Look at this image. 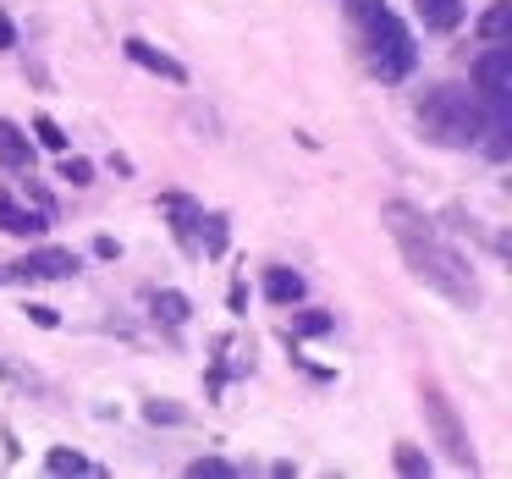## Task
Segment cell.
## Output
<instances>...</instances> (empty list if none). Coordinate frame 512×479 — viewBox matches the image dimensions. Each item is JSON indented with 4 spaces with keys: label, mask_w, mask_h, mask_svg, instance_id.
<instances>
[{
    "label": "cell",
    "mask_w": 512,
    "mask_h": 479,
    "mask_svg": "<svg viewBox=\"0 0 512 479\" xmlns=\"http://www.w3.org/2000/svg\"><path fill=\"white\" fill-rule=\"evenodd\" d=\"M380 221H386V232H391V243H397L402 265H408L413 276L424 281V287H435L446 303H457V309H474V303H479L474 270L457 259V248L441 243V232L424 221V210H413V204L391 199L386 210H380Z\"/></svg>",
    "instance_id": "cell-1"
},
{
    "label": "cell",
    "mask_w": 512,
    "mask_h": 479,
    "mask_svg": "<svg viewBox=\"0 0 512 479\" xmlns=\"http://www.w3.org/2000/svg\"><path fill=\"white\" fill-rule=\"evenodd\" d=\"M419 127H424V138L441 144V149H474L490 122H485V105H479L468 89L441 83V89H430L419 100Z\"/></svg>",
    "instance_id": "cell-2"
},
{
    "label": "cell",
    "mask_w": 512,
    "mask_h": 479,
    "mask_svg": "<svg viewBox=\"0 0 512 479\" xmlns=\"http://www.w3.org/2000/svg\"><path fill=\"white\" fill-rule=\"evenodd\" d=\"M358 17H364V39H369V61L386 83H402L413 67H419V50H413V34L402 28L397 12H386L380 0H358Z\"/></svg>",
    "instance_id": "cell-3"
},
{
    "label": "cell",
    "mask_w": 512,
    "mask_h": 479,
    "mask_svg": "<svg viewBox=\"0 0 512 479\" xmlns=\"http://www.w3.org/2000/svg\"><path fill=\"white\" fill-rule=\"evenodd\" d=\"M419 402H424V419H430L435 441L446 446V457H452L457 468H474V446H468V430H463V419H457V408L446 402V391L435 386V380H424Z\"/></svg>",
    "instance_id": "cell-4"
},
{
    "label": "cell",
    "mask_w": 512,
    "mask_h": 479,
    "mask_svg": "<svg viewBox=\"0 0 512 479\" xmlns=\"http://www.w3.org/2000/svg\"><path fill=\"white\" fill-rule=\"evenodd\" d=\"M474 89H479V100H485V105L507 111V105H512V45L490 39V50L474 61Z\"/></svg>",
    "instance_id": "cell-5"
},
{
    "label": "cell",
    "mask_w": 512,
    "mask_h": 479,
    "mask_svg": "<svg viewBox=\"0 0 512 479\" xmlns=\"http://www.w3.org/2000/svg\"><path fill=\"white\" fill-rule=\"evenodd\" d=\"M12 276H28V281H67V276H78V254H67V248H34L23 265H12Z\"/></svg>",
    "instance_id": "cell-6"
},
{
    "label": "cell",
    "mask_w": 512,
    "mask_h": 479,
    "mask_svg": "<svg viewBox=\"0 0 512 479\" xmlns=\"http://www.w3.org/2000/svg\"><path fill=\"white\" fill-rule=\"evenodd\" d=\"M122 50H127V61L133 67H144V72H155V78H166V83H188V67H182L177 56H166V50H155L149 39H122Z\"/></svg>",
    "instance_id": "cell-7"
},
{
    "label": "cell",
    "mask_w": 512,
    "mask_h": 479,
    "mask_svg": "<svg viewBox=\"0 0 512 479\" xmlns=\"http://www.w3.org/2000/svg\"><path fill=\"white\" fill-rule=\"evenodd\" d=\"M413 12H419V23L430 34H452L463 23V0H413Z\"/></svg>",
    "instance_id": "cell-8"
},
{
    "label": "cell",
    "mask_w": 512,
    "mask_h": 479,
    "mask_svg": "<svg viewBox=\"0 0 512 479\" xmlns=\"http://www.w3.org/2000/svg\"><path fill=\"white\" fill-rule=\"evenodd\" d=\"M0 232H12V237H39V232H45V221H39L34 210H23L12 193H0Z\"/></svg>",
    "instance_id": "cell-9"
},
{
    "label": "cell",
    "mask_w": 512,
    "mask_h": 479,
    "mask_svg": "<svg viewBox=\"0 0 512 479\" xmlns=\"http://www.w3.org/2000/svg\"><path fill=\"white\" fill-rule=\"evenodd\" d=\"M265 298L270 303H298L303 298V276H298V270H265Z\"/></svg>",
    "instance_id": "cell-10"
},
{
    "label": "cell",
    "mask_w": 512,
    "mask_h": 479,
    "mask_svg": "<svg viewBox=\"0 0 512 479\" xmlns=\"http://www.w3.org/2000/svg\"><path fill=\"white\" fill-rule=\"evenodd\" d=\"M0 160H6V166H28V160H34V149H28L23 127L6 122V116H0Z\"/></svg>",
    "instance_id": "cell-11"
},
{
    "label": "cell",
    "mask_w": 512,
    "mask_h": 479,
    "mask_svg": "<svg viewBox=\"0 0 512 479\" xmlns=\"http://www.w3.org/2000/svg\"><path fill=\"white\" fill-rule=\"evenodd\" d=\"M199 226H204V232H199V243H204V254H226V215H199Z\"/></svg>",
    "instance_id": "cell-12"
},
{
    "label": "cell",
    "mask_w": 512,
    "mask_h": 479,
    "mask_svg": "<svg viewBox=\"0 0 512 479\" xmlns=\"http://www.w3.org/2000/svg\"><path fill=\"white\" fill-rule=\"evenodd\" d=\"M155 314H160L166 325H182V320L193 314V303L182 298V292H155Z\"/></svg>",
    "instance_id": "cell-13"
},
{
    "label": "cell",
    "mask_w": 512,
    "mask_h": 479,
    "mask_svg": "<svg viewBox=\"0 0 512 479\" xmlns=\"http://www.w3.org/2000/svg\"><path fill=\"white\" fill-rule=\"evenodd\" d=\"M507 28H512V6H507V0H496V6L479 17V34H485V39H507Z\"/></svg>",
    "instance_id": "cell-14"
},
{
    "label": "cell",
    "mask_w": 512,
    "mask_h": 479,
    "mask_svg": "<svg viewBox=\"0 0 512 479\" xmlns=\"http://www.w3.org/2000/svg\"><path fill=\"white\" fill-rule=\"evenodd\" d=\"M45 468H50V474H89V457H83V452H67V446H56V452H50L45 457Z\"/></svg>",
    "instance_id": "cell-15"
},
{
    "label": "cell",
    "mask_w": 512,
    "mask_h": 479,
    "mask_svg": "<svg viewBox=\"0 0 512 479\" xmlns=\"http://www.w3.org/2000/svg\"><path fill=\"white\" fill-rule=\"evenodd\" d=\"M34 133H39V144H45V149L67 155V133H61V122H56V116H34Z\"/></svg>",
    "instance_id": "cell-16"
},
{
    "label": "cell",
    "mask_w": 512,
    "mask_h": 479,
    "mask_svg": "<svg viewBox=\"0 0 512 479\" xmlns=\"http://www.w3.org/2000/svg\"><path fill=\"white\" fill-rule=\"evenodd\" d=\"M61 182H72V188H89V182H94V166H89V160H78V155H61Z\"/></svg>",
    "instance_id": "cell-17"
},
{
    "label": "cell",
    "mask_w": 512,
    "mask_h": 479,
    "mask_svg": "<svg viewBox=\"0 0 512 479\" xmlns=\"http://www.w3.org/2000/svg\"><path fill=\"white\" fill-rule=\"evenodd\" d=\"M397 474H408V479L430 474V457H424L419 446H397Z\"/></svg>",
    "instance_id": "cell-18"
},
{
    "label": "cell",
    "mask_w": 512,
    "mask_h": 479,
    "mask_svg": "<svg viewBox=\"0 0 512 479\" xmlns=\"http://www.w3.org/2000/svg\"><path fill=\"white\" fill-rule=\"evenodd\" d=\"M188 474H193V479H232L237 468L226 463V457H199V463H188Z\"/></svg>",
    "instance_id": "cell-19"
},
{
    "label": "cell",
    "mask_w": 512,
    "mask_h": 479,
    "mask_svg": "<svg viewBox=\"0 0 512 479\" xmlns=\"http://www.w3.org/2000/svg\"><path fill=\"white\" fill-rule=\"evenodd\" d=\"M325 331H331V314H320V309L292 320V336H325Z\"/></svg>",
    "instance_id": "cell-20"
},
{
    "label": "cell",
    "mask_w": 512,
    "mask_h": 479,
    "mask_svg": "<svg viewBox=\"0 0 512 479\" xmlns=\"http://www.w3.org/2000/svg\"><path fill=\"white\" fill-rule=\"evenodd\" d=\"M149 419H155V424H182V419H188V413H182V408H171V402H149Z\"/></svg>",
    "instance_id": "cell-21"
},
{
    "label": "cell",
    "mask_w": 512,
    "mask_h": 479,
    "mask_svg": "<svg viewBox=\"0 0 512 479\" xmlns=\"http://www.w3.org/2000/svg\"><path fill=\"white\" fill-rule=\"evenodd\" d=\"M23 314H28V320H34V325H39V331H56V325H61V320H56V309H45V303H28Z\"/></svg>",
    "instance_id": "cell-22"
},
{
    "label": "cell",
    "mask_w": 512,
    "mask_h": 479,
    "mask_svg": "<svg viewBox=\"0 0 512 479\" xmlns=\"http://www.w3.org/2000/svg\"><path fill=\"white\" fill-rule=\"evenodd\" d=\"M17 45V28H12V17L0 12V50H12Z\"/></svg>",
    "instance_id": "cell-23"
}]
</instances>
